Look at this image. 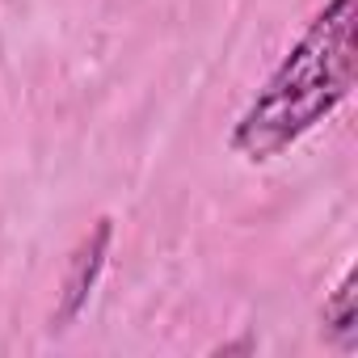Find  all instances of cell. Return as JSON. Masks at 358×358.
<instances>
[{
    "mask_svg": "<svg viewBox=\"0 0 358 358\" xmlns=\"http://www.w3.org/2000/svg\"><path fill=\"white\" fill-rule=\"evenodd\" d=\"M354 89V0H333L316 13L299 47L282 59L270 85L253 97L232 131V148L249 160H270L312 131Z\"/></svg>",
    "mask_w": 358,
    "mask_h": 358,
    "instance_id": "cell-1",
    "label": "cell"
},
{
    "mask_svg": "<svg viewBox=\"0 0 358 358\" xmlns=\"http://www.w3.org/2000/svg\"><path fill=\"white\" fill-rule=\"evenodd\" d=\"M110 236H114V224H110V220H97L93 232L76 245V253H72V262H68V274H64V295H59V308H55V316H51V329H68V324L80 316V308L89 303V295H93V287H97V274H101V266H106Z\"/></svg>",
    "mask_w": 358,
    "mask_h": 358,
    "instance_id": "cell-2",
    "label": "cell"
},
{
    "mask_svg": "<svg viewBox=\"0 0 358 358\" xmlns=\"http://www.w3.org/2000/svg\"><path fill=\"white\" fill-rule=\"evenodd\" d=\"M354 287H358V274L350 270L345 282L337 287V295L324 303V333H329L337 345H345V350H350L354 337H358V308H354V295H358V291H354Z\"/></svg>",
    "mask_w": 358,
    "mask_h": 358,
    "instance_id": "cell-3",
    "label": "cell"
}]
</instances>
